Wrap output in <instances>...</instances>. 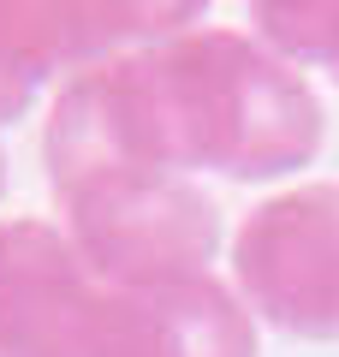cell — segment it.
<instances>
[{
	"label": "cell",
	"mask_w": 339,
	"mask_h": 357,
	"mask_svg": "<svg viewBox=\"0 0 339 357\" xmlns=\"http://www.w3.org/2000/svg\"><path fill=\"white\" fill-rule=\"evenodd\" d=\"M327 114L262 36L190 24L54 89L42 155L54 191L96 173L286 178L322 155Z\"/></svg>",
	"instance_id": "6da1fadb"
},
{
	"label": "cell",
	"mask_w": 339,
	"mask_h": 357,
	"mask_svg": "<svg viewBox=\"0 0 339 357\" xmlns=\"http://www.w3.org/2000/svg\"><path fill=\"white\" fill-rule=\"evenodd\" d=\"M0 357H256V316L214 274L126 286L54 220H0Z\"/></svg>",
	"instance_id": "7a4b0ae2"
},
{
	"label": "cell",
	"mask_w": 339,
	"mask_h": 357,
	"mask_svg": "<svg viewBox=\"0 0 339 357\" xmlns=\"http://www.w3.org/2000/svg\"><path fill=\"white\" fill-rule=\"evenodd\" d=\"M54 197L84 262L126 286L209 274L220 250V208L185 173H96Z\"/></svg>",
	"instance_id": "3957f363"
},
{
	"label": "cell",
	"mask_w": 339,
	"mask_h": 357,
	"mask_svg": "<svg viewBox=\"0 0 339 357\" xmlns=\"http://www.w3.org/2000/svg\"><path fill=\"white\" fill-rule=\"evenodd\" d=\"M232 292L286 340H339V185L268 197L232 232Z\"/></svg>",
	"instance_id": "277c9868"
},
{
	"label": "cell",
	"mask_w": 339,
	"mask_h": 357,
	"mask_svg": "<svg viewBox=\"0 0 339 357\" xmlns=\"http://www.w3.org/2000/svg\"><path fill=\"white\" fill-rule=\"evenodd\" d=\"M202 13L209 0H0V126L24 119L54 77L167 42Z\"/></svg>",
	"instance_id": "5b68a950"
},
{
	"label": "cell",
	"mask_w": 339,
	"mask_h": 357,
	"mask_svg": "<svg viewBox=\"0 0 339 357\" xmlns=\"http://www.w3.org/2000/svg\"><path fill=\"white\" fill-rule=\"evenodd\" d=\"M250 18L280 60L339 72V0H250Z\"/></svg>",
	"instance_id": "8992f818"
},
{
	"label": "cell",
	"mask_w": 339,
	"mask_h": 357,
	"mask_svg": "<svg viewBox=\"0 0 339 357\" xmlns=\"http://www.w3.org/2000/svg\"><path fill=\"white\" fill-rule=\"evenodd\" d=\"M0 191H6V161H0Z\"/></svg>",
	"instance_id": "52a82bcc"
},
{
	"label": "cell",
	"mask_w": 339,
	"mask_h": 357,
	"mask_svg": "<svg viewBox=\"0 0 339 357\" xmlns=\"http://www.w3.org/2000/svg\"><path fill=\"white\" fill-rule=\"evenodd\" d=\"M333 77H339V72H333Z\"/></svg>",
	"instance_id": "ba28073f"
}]
</instances>
